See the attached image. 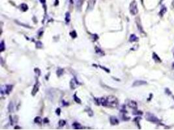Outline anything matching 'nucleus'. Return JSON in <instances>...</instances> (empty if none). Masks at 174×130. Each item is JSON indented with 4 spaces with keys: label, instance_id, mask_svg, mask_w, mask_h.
<instances>
[{
    "label": "nucleus",
    "instance_id": "obj_1",
    "mask_svg": "<svg viewBox=\"0 0 174 130\" xmlns=\"http://www.w3.org/2000/svg\"><path fill=\"white\" fill-rule=\"evenodd\" d=\"M106 100H107V102H108V106H111V107H115L117 105L118 102H117V98L113 96H108L106 98Z\"/></svg>",
    "mask_w": 174,
    "mask_h": 130
},
{
    "label": "nucleus",
    "instance_id": "obj_2",
    "mask_svg": "<svg viewBox=\"0 0 174 130\" xmlns=\"http://www.w3.org/2000/svg\"><path fill=\"white\" fill-rule=\"evenodd\" d=\"M138 6L136 1H133L131 2L130 5V12L132 15H136L138 13Z\"/></svg>",
    "mask_w": 174,
    "mask_h": 130
},
{
    "label": "nucleus",
    "instance_id": "obj_3",
    "mask_svg": "<svg viewBox=\"0 0 174 130\" xmlns=\"http://www.w3.org/2000/svg\"><path fill=\"white\" fill-rule=\"evenodd\" d=\"M146 119L149 122H155V123H156L159 121V120L157 118L155 117V116L153 115H152L151 113H149V112L146 114Z\"/></svg>",
    "mask_w": 174,
    "mask_h": 130
},
{
    "label": "nucleus",
    "instance_id": "obj_4",
    "mask_svg": "<svg viewBox=\"0 0 174 130\" xmlns=\"http://www.w3.org/2000/svg\"><path fill=\"white\" fill-rule=\"evenodd\" d=\"M147 84V82L143 80H137L135 81L133 83L132 86L133 87H139V86H142V85H144Z\"/></svg>",
    "mask_w": 174,
    "mask_h": 130
},
{
    "label": "nucleus",
    "instance_id": "obj_5",
    "mask_svg": "<svg viewBox=\"0 0 174 130\" xmlns=\"http://www.w3.org/2000/svg\"><path fill=\"white\" fill-rule=\"evenodd\" d=\"M95 5V0H89L87 9L89 10V11H91V10H93Z\"/></svg>",
    "mask_w": 174,
    "mask_h": 130
},
{
    "label": "nucleus",
    "instance_id": "obj_6",
    "mask_svg": "<svg viewBox=\"0 0 174 130\" xmlns=\"http://www.w3.org/2000/svg\"><path fill=\"white\" fill-rule=\"evenodd\" d=\"M39 88V83L38 81H37V83L35 85V86H34L33 91H32V95L33 96H35L37 92H38Z\"/></svg>",
    "mask_w": 174,
    "mask_h": 130
},
{
    "label": "nucleus",
    "instance_id": "obj_7",
    "mask_svg": "<svg viewBox=\"0 0 174 130\" xmlns=\"http://www.w3.org/2000/svg\"><path fill=\"white\" fill-rule=\"evenodd\" d=\"M110 123L112 125H117L119 124L118 119L115 117H111L110 118Z\"/></svg>",
    "mask_w": 174,
    "mask_h": 130
},
{
    "label": "nucleus",
    "instance_id": "obj_8",
    "mask_svg": "<svg viewBox=\"0 0 174 130\" xmlns=\"http://www.w3.org/2000/svg\"><path fill=\"white\" fill-rule=\"evenodd\" d=\"M12 85H6L5 87V94H9L12 89Z\"/></svg>",
    "mask_w": 174,
    "mask_h": 130
},
{
    "label": "nucleus",
    "instance_id": "obj_9",
    "mask_svg": "<svg viewBox=\"0 0 174 130\" xmlns=\"http://www.w3.org/2000/svg\"><path fill=\"white\" fill-rule=\"evenodd\" d=\"M76 83L77 85L80 84V83H79V82H78L77 80H76V81H75L74 80H71L70 83L71 89H74V88H76Z\"/></svg>",
    "mask_w": 174,
    "mask_h": 130
},
{
    "label": "nucleus",
    "instance_id": "obj_10",
    "mask_svg": "<svg viewBox=\"0 0 174 130\" xmlns=\"http://www.w3.org/2000/svg\"><path fill=\"white\" fill-rule=\"evenodd\" d=\"M20 10L22 11L23 12H26V11H28V5L26 4V3H22V4L20 5Z\"/></svg>",
    "mask_w": 174,
    "mask_h": 130
},
{
    "label": "nucleus",
    "instance_id": "obj_11",
    "mask_svg": "<svg viewBox=\"0 0 174 130\" xmlns=\"http://www.w3.org/2000/svg\"><path fill=\"white\" fill-rule=\"evenodd\" d=\"M128 106L131 108L135 109V108H136V107H137V104H136V102L134 101H131L130 102H129Z\"/></svg>",
    "mask_w": 174,
    "mask_h": 130
},
{
    "label": "nucleus",
    "instance_id": "obj_12",
    "mask_svg": "<svg viewBox=\"0 0 174 130\" xmlns=\"http://www.w3.org/2000/svg\"><path fill=\"white\" fill-rule=\"evenodd\" d=\"M138 40V38L136 37L134 34H132L130 37V42H135V41H137Z\"/></svg>",
    "mask_w": 174,
    "mask_h": 130
},
{
    "label": "nucleus",
    "instance_id": "obj_13",
    "mask_svg": "<svg viewBox=\"0 0 174 130\" xmlns=\"http://www.w3.org/2000/svg\"><path fill=\"white\" fill-rule=\"evenodd\" d=\"M153 59H154L155 61H156V62H161V61H160V59L155 53H153Z\"/></svg>",
    "mask_w": 174,
    "mask_h": 130
},
{
    "label": "nucleus",
    "instance_id": "obj_14",
    "mask_svg": "<svg viewBox=\"0 0 174 130\" xmlns=\"http://www.w3.org/2000/svg\"><path fill=\"white\" fill-rule=\"evenodd\" d=\"M95 51H96L97 53L99 54V55H101V56H104V52H102V51L99 48V47H97V46L95 47Z\"/></svg>",
    "mask_w": 174,
    "mask_h": 130
},
{
    "label": "nucleus",
    "instance_id": "obj_15",
    "mask_svg": "<svg viewBox=\"0 0 174 130\" xmlns=\"http://www.w3.org/2000/svg\"><path fill=\"white\" fill-rule=\"evenodd\" d=\"M63 72H64V70L62 69V68H58V70L56 72L57 75L58 76H61V75L63 74Z\"/></svg>",
    "mask_w": 174,
    "mask_h": 130
},
{
    "label": "nucleus",
    "instance_id": "obj_16",
    "mask_svg": "<svg viewBox=\"0 0 174 130\" xmlns=\"http://www.w3.org/2000/svg\"><path fill=\"white\" fill-rule=\"evenodd\" d=\"M73 127L74 128V129H81V125L79 124V123H78V122H74V124H73Z\"/></svg>",
    "mask_w": 174,
    "mask_h": 130
},
{
    "label": "nucleus",
    "instance_id": "obj_17",
    "mask_svg": "<svg viewBox=\"0 0 174 130\" xmlns=\"http://www.w3.org/2000/svg\"><path fill=\"white\" fill-rule=\"evenodd\" d=\"M70 20V15L69 12H67L65 15V21L66 23H69Z\"/></svg>",
    "mask_w": 174,
    "mask_h": 130
},
{
    "label": "nucleus",
    "instance_id": "obj_18",
    "mask_svg": "<svg viewBox=\"0 0 174 130\" xmlns=\"http://www.w3.org/2000/svg\"><path fill=\"white\" fill-rule=\"evenodd\" d=\"M34 121H35V123H37V124H40V123H42V118L40 117H37L34 119Z\"/></svg>",
    "mask_w": 174,
    "mask_h": 130
},
{
    "label": "nucleus",
    "instance_id": "obj_19",
    "mask_svg": "<svg viewBox=\"0 0 174 130\" xmlns=\"http://www.w3.org/2000/svg\"><path fill=\"white\" fill-rule=\"evenodd\" d=\"M74 101L76 102V103H78V104H81V100H80V98H78L77 96H76V93H75L74 95Z\"/></svg>",
    "mask_w": 174,
    "mask_h": 130
},
{
    "label": "nucleus",
    "instance_id": "obj_20",
    "mask_svg": "<svg viewBox=\"0 0 174 130\" xmlns=\"http://www.w3.org/2000/svg\"><path fill=\"white\" fill-rule=\"evenodd\" d=\"M65 124H66L65 121H64V120H60L59 122V127H63V126H64Z\"/></svg>",
    "mask_w": 174,
    "mask_h": 130
},
{
    "label": "nucleus",
    "instance_id": "obj_21",
    "mask_svg": "<svg viewBox=\"0 0 174 130\" xmlns=\"http://www.w3.org/2000/svg\"><path fill=\"white\" fill-rule=\"evenodd\" d=\"M43 46V43L40 41H37L36 42V47L37 48H41Z\"/></svg>",
    "mask_w": 174,
    "mask_h": 130
},
{
    "label": "nucleus",
    "instance_id": "obj_22",
    "mask_svg": "<svg viewBox=\"0 0 174 130\" xmlns=\"http://www.w3.org/2000/svg\"><path fill=\"white\" fill-rule=\"evenodd\" d=\"M70 35L71 36V37H72L73 39H75L77 37V34L75 31H73L70 33Z\"/></svg>",
    "mask_w": 174,
    "mask_h": 130
},
{
    "label": "nucleus",
    "instance_id": "obj_23",
    "mask_svg": "<svg viewBox=\"0 0 174 130\" xmlns=\"http://www.w3.org/2000/svg\"><path fill=\"white\" fill-rule=\"evenodd\" d=\"M81 5H82V0H77L76 6L78 8H80Z\"/></svg>",
    "mask_w": 174,
    "mask_h": 130
},
{
    "label": "nucleus",
    "instance_id": "obj_24",
    "mask_svg": "<svg viewBox=\"0 0 174 130\" xmlns=\"http://www.w3.org/2000/svg\"><path fill=\"white\" fill-rule=\"evenodd\" d=\"M86 111H87L88 114H89V116H90V117H92V116L93 115V111H92L90 108H87Z\"/></svg>",
    "mask_w": 174,
    "mask_h": 130
},
{
    "label": "nucleus",
    "instance_id": "obj_25",
    "mask_svg": "<svg viewBox=\"0 0 174 130\" xmlns=\"http://www.w3.org/2000/svg\"><path fill=\"white\" fill-rule=\"evenodd\" d=\"M13 108H14V107H13V104L12 102H10L9 103V112H12L13 111Z\"/></svg>",
    "mask_w": 174,
    "mask_h": 130
},
{
    "label": "nucleus",
    "instance_id": "obj_26",
    "mask_svg": "<svg viewBox=\"0 0 174 130\" xmlns=\"http://www.w3.org/2000/svg\"><path fill=\"white\" fill-rule=\"evenodd\" d=\"M0 46H1V52H3L5 50V47L4 46V41L2 40L1 42V44H0Z\"/></svg>",
    "mask_w": 174,
    "mask_h": 130
},
{
    "label": "nucleus",
    "instance_id": "obj_27",
    "mask_svg": "<svg viewBox=\"0 0 174 130\" xmlns=\"http://www.w3.org/2000/svg\"><path fill=\"white\" fill-rule=\"evenodd\" d=\"M60 113H61V109L60 108H57L56 109V114L57 115H60Z\"/></svg>",
    "mask_w": 174,
    "mask_h": 130
},
{
    "label": "nucleus",
    "instance_id": "obj_28",
    "mask_svg": "<svg viewBox=\"0 0 174 130\" xmlns=\"http://www.w3.org/2000/svg\"><path fill=\"white\" fill-rule=\"evenodd\" d=\"M43 122L44 123V124H46V123H48L49 122V120L48 118H45L44 120H43Z\"/></svg>",
    "mask_w": 174,
    "mask_h": 130
},
{
    "label": "nucleus",
    "instance_id": "obj_29",
    "mask_svg": "<svg viewBox=\"0 0 174 130\" xmlns=\"http://www.w3.org/2000/svg\"><path fill=\"white\" fill-rule=\"evenodd\" d=\"M35 72L36 73H38L39 76L40 74V70H39V69H38V68H35Z\"/></svg>",
    "mask_w": 174,
    "mask_h": 130
},
{
    "label": "nucleus",
    "instance_id": "obj_30",
    "mask_svg": "<svg viewBox=\"0 0 174 130\" xmlns=\"http://www.w3.org/2000/svg\"><path fill=\"white\" fill-rule=\"evenodd\" d=\"M40 1L43 3V4H44V3H46V0H40Z\"/></svg>",
    "mask_w": 174,
    "mask_h": 130
},
{
    "label": "nucleus",
    "instance_id": "obj_31",
    "mask_svg": "<svg viewBox=\"0 0 174 130\" xmlns=\"http://www.w3.org/2000/svg\"><path fill=\"white\" fill-rule=\"evenodd\" d=\"M62 104H63L64 105H69V104H68V103H65V101H63Z\"/></svg>",
    "mask_w": 174,
    "mask_h": 130
},
{
    "label": "nucleus",
    "instance_id": "obj_32",
    "mask_svg": "<svg viewBox=\"0 0 174 130\" xmlns=\"http://www.w3.org/2000/svg\"><path fill=\"white\" fill-rule=\"evenodd\" d=\"M15 129H21V128H20V127H18V126H16V127L15 128Z\"/></svg>",
    "mask_w": 174,
    "mask_h": 130
},
{
    "label": "nucleus",
    "instance_id": "obj_33",
    "mask_svg": "<svg viewBox=\"0 0 174 130\" xmlns=\"http://www.w3.org/2000/svg\"><path fill=\"white\" fill-rule=\"evenodd\" d=\"M173 68H174V63H173Z\"/></svg>",
    "mask_w": 174,
    "mask_h": 130
}]
</instances>
